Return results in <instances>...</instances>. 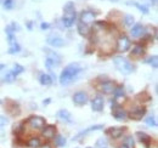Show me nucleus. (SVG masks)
<instances>
[{
    "label": "nucleus",
    "mask_w": 158,
    "mask_h": 148,
    "mask_svg": "<svg viewBox=\"0 0 158 148\" xmlns=\"http://www.w3.org/2000/svg\"><path fill=\"white\" fill-rule=\"evenodd\" d=\"M113 63H114L116 68L118 69L119 72L125 74V75L133 73V71H134L133 64H131L127 58H124L123 56H116V57L113 58Z\"/></svg>",
    "instance_id": "7ed1b4c3"
},
{
    "label": "nucleus",
    "mask_w": 158,
    "mask_h": 148,
    "mask_svg": "<svg viewBox=\"0 0 158 148\" xmlns=\"http://www.w3.org/2000/svg\"><path fill=\"white\" fill-rule=\"evenodd\" d=\"M95 17H96V15L94 12H91V11H83L81 15H80V22H83L85 24H89V23L95 21Z\"/></svg>",
    "instance_id": "9b49d317"
},
{
    "label": "nucleus",
    "mask_w": 158,
    "mask_h": 148,
    "mask_svg": "<svg viewBox=\"0 0 158 148\" xmlns=\"http://www.w3.org/2000/svg\"><path fill=\"white\" fill-rule=\"evenodd\" d=\"M124 132V128H111L107 130V135L112 138H119Z\"/></svg>",
    "instance_id": "2eb2a0df"
},
{
    "label": "nucleus",
    "mask_w": 158,
    "mask_h": 148,
    "mask_svg": "<svg viewBox=\"0 0 158 148\" xmlns=\"http://www.w3.org/2000/svg\"><path fill=\"white\" fill-rule=\"evenodd\" d=\"M88 95L86 92H84V91H78V92H76L73 95V102L76 103V105H78V106H83V105H85L86 102H88Z\"/></svg>",
    "instance_id": "1a4fd4ad"
},
{
    "label": "nucleus",
    "mask_w": 158,
    "mask_h": 148,
    "mask_svg": "<svg viewBox=\"0 0 158 148\" xmlns=\"http://www.w3.org/2000/svg\"><path fill=\"white\" fill-rule=\"evenodd\" d=\"M63 11H64V14H63L62 19H61L62 24L64 27L69 28V27H72L74 24L76 18H77V12H76V9H74V4L71 2V1L67 2L64 5V7H63Z\"/></svg>",
    "instance_id": "f03ea898"
},
{
    "label": "nucleus",
    "mask_w": 158,
    "mask_h": 148,
    "mask_svg": "<svg viewBox=\"0 0 158 148\" xmlns=\"http://www.w3.org/2000/svg\"><path fill=\"white\" fill-rule=\"evenodd\" d=\"M45 51H46V55H48L46 61H45V66L49 71L52 72V69L57 68L61 64V57L54 51H50V50H45Z\"/></svg>",
    "instance_id": "20e7f679"
},
{
    "label": "nucleus",
    "mask_w": 158,
    "mask_h": 148,
    "mask_svg": "<svg viewBox=\"0 0 158 148\" xmlns=\"http://www.w3.org/2000/svg\"><path fill=\"white\" fill-rule=\"evenodd\" d=\"M151 1H152L153 4H156V2H157V0H151Z\"/></svg>",
    "instance_id": "c9c22d12"
},
{
    "label": "nucleus",
    "mask_w": 158,
    "mask_h": 148,
    "mask_svg": "<svg viewBox=\"0 0 158 148\" xmlns=\"http://www.w3.org/2000/svg\"><path fill=\"white\" fill-rule=\"evenodd\" d=\"M43 136L45 138H54L55 137V128L52 125H49V126H44L43 128Z\"/></svg>",
    "instance_id": "6ab92c4d"
},
{
    "label": "nucleus",
    "mask_w": 158,
    "mask_h": 148,
    "mask_svg": "<svg viewBox=\"0 0 158 148\" xmlns=\"http://www.w3.org/2000/svg\"><path fill=\"white\" fill-rule=\"evenodd\" d=\"M55 143H56V146H59V147H63V146L66 145V138H64L63 136H61V135H57V136L55 137Z\"/></svg>",
    "instance_id": "c756f323"
},
{
    "label": "nucleus",
    "mask_w": 158,
    "mask_h": 148,
    "mask_svg": "<svg viewBox=\"0 0 158 148\" xmlns=\"http://www.w3.org/2000/svg\"><path fill=\"white\" fill-rule=\"evenodd\" d=\"M145 114H146V108L145 107H138V108H135V109L130 112L129 117L134 120H141Z\"/></svg>",
    "instance_id": "9d476101"
},
{
    "label": "nucleus",
    "mask_w": 158,
    "mask_h": 148,
    "mask_svg": "<svg viewBox=\"0 0 158 148\" xmlns=\"http://www.w3.org/2000/svg\"><path fill=\"white\" fill-rule=\"evenodd\" d=\"M57 117H59L62 121H64V123H72V115H71V113L67 111V109H61V111H59Z\"/></svg>",
    "instance_id": "dca6fc26"
},
{
    "label": "nucleus",
    "mask_w": 158,
    "mask_h": 148,
    "mask_svg": "<svg viewBox=\"0 0 158 148\" xmlns=\"http://www.w3.org/2000/svg\"><path fill=\"white\" fill-rule=\"evenodd\" d=\"M102 148H106V147H102Z\"/></svg>",
    "instance_id": "4c0bfd02"
},
{
    "label": "nucleus",
    "mask_w": 158,
    "mask_h": 148,
    "mask_svg": "<svg viewBox=\"0 0 158 148\" xmlns=\"http://www.w3.org/2000/svg\"><path fill=\"white\" fill-rule=\"evenodd\" d=\"M81 72V67L79 63H71L68 64L60 75V84L61 85H68L72 81L77 79L79 74Z\"/></svg>",
    "instance_id": "f257e3e1"
},
{
    "label": "nucleus",
    "mask_w": 158,
    "mask_h": 148,
    "mask_svg": "<svg viewBox=\"0 0 158 148\" xmlns=\"http://www.w3.org/2000/svg\"><path fill=\"white\" fill-rule=\"evenodd\" d=\"M23 71H24V68H23L21 64H17V63H16V64H14V67H12V69H11L10 72L14 74L15 76H17L19 74L23 73Z\"/></svg>",
    "instance_id": "bb28decb"
},
{
    "label": "nucleus",
    "mask_w": 158,
    "mask_h": 148,
    "mask_svg": "<svg viewBox=\"0 0 158 148\" xmlns=\"http://www.w3.org/2000/svg\"><path fill=\"white\" fill-rule=\"evenodd\" d=\"M130 45H131V41L130 39L127 37V35H122L117 41V49H118L119 52H125L130 49Z\"/></svg>",
    "instance_id": "39448f33"
},
{
    "label": "nucleus",
    "mask_w": 158,
    "mask_h": 148,
    "mask_svg": "<svg viewBox=\"0 0 158 148\" xmlns=\"http://www.w3.org/2000/svg\"><path fill=\"white\" fill-rule=\"evenodd\" d=\"M101 129H103V125H94V126H90V128H88L86 130H83L80 134H78L74 140H79L81 136H85V135H88V134L91 132V131H96V130H101Z\"/></svg>",
    "instance_id": "aec40b11"
},
{
    "label": "nucleus",
    "mask_w": 158,
    "mask_h": 148,
    "mask_svg": "<svg viewBox=\"0 0 158 148\" xmlns=\"http://www.w3.org/2000/svg\"><path fill=\"white\" fill-rule=\"evenodd\" d=\"M29 125L33 128V129H43L45 126V119L43 117H31L29 120H28Z\"/></svg>",
    "instance_id": "423d86ee"
},
{
    "label": "nucleus",
    "mask_w": 158,
    "mask_h": 148,
    "mask_svg": "<svg viewBox=\"0 0 158 148\" xmlns=\"http://www.w3.org/2000/svg\"><path fill=\"white\" fill-rule=\"evenodd\" d=\"M103 105H105V101H103V97L101 95L95 96L91 100V108L94 112H101L103 109Z\"/></svg>",
    "instance_id": "0eeeda50"
},
{
    "label": "nucleus",
    "mask_w": 158,
    "mask_h": 148,
    "mask_svg": "<svg viewBox=\"0 0 158 148\" xmlns=\"http://www.w3.org/2000/svg\"><path fill=\"white\" fill-rule=\"evenodd\" d=\"M113 95L114 97H120V96H124V88L123 86H117L113 89Z\"/></svg>",
    "instance_id": "7c9ffc66"
},
{
    "label": "nucleus",
    "mask_w": 158,
    "mask_h": 148,
    "mask_svg": "<svg viewBox=\"0 0 158 148\" xmlns=\"http://www.w3.org/2000/svg\"><path fill=\"white\" fill-rule=\"evenodd\" d=\"M21 51V46L20 44L17 43V41H15V43H12V44H10V47H9V54L10 55H15V54H19Z\"/></svg>",
    "instance_id": "5701e85b"
},
{
    "label": "nucleus",
    "mask_w": 158,
    "mask_h": 148,
    "mask_svg": "<svg viewBox=\"0 0 158 148\" xmlns=\"http://www.w3.org/2000/svg\"><path fill=\"white\" fill-rule=\"evenodd\" d=\"M143 52H145V49H143V46H141V45H135V46L133 47V50H131V54L134 56H141Z\"/></svg>",
    "instance_id": "a878e982"
},
{
    "label": "nucleus",
    "mask_w": 158,
    "mask_h": 148,
    "mask_svg": "<svg viewBox=\"0 0 158 148\" xmlns=\"http://www.w3.org/2000/svg\"><path fill=\"white\" fill-rule=\"evenodd\" d=\"M4 2V0H0V4H2Z\"/></svg>",
    "instance_id": "e433bc0d"
},
{
    "label": "nucleus",
    "mask_w": 158,
    "mask_h": 148,
    "mask_svg": "<svg viewBox=\"0 0 158 148\" xmlns=\"http://www.w3.org/2000/svg\"><path fill=\"white\" fill-rule=\"evenodd\" d=\"M146 124L148 126H157V121H156V118L155 117H148L146 119Z\"/></svg>",
    "instance_id": "473e14b6"
},
{
    "label": "nucleus",
    "mask_w": 158,
    "mask_h": 148,
    "mask_svg": "<svg viewBox=\"0 0 158 148\" xmlns=\"http://www.w3.org/2000/svg\"><path fill=\"white\" fill-rule=\"evenodd\" d=\"M77 28H78V32L80 35H83V37H88V35H89L90 28H89L88 24H85V23H83V22L79 21L78 24H77Z\"/></svg>",
    "instance_id": "a211bd4d"
},
{
    "label": "nucleus",
    "mask_w": 158,
    "mask_h": 148,
    "mask_svg": "<svg viewBox=\"0 0 158 148\" xmlns=\"http://www.w3.org/2000/svg\"><path fill=\"white\" fill-rule=\"evenodd\" d=\"M113 89H114V85H113V83H112V81H110V80L101 83V84H100V86H99V90L103 93L113 92Z\"/></svg>",
    "instance_id": "f8f14e48"
},
{
    "label": "nucleus",
    "mask_w": 158,
    "mask_h": 148,
    "mask_svg": "<svg viewBox=\"0 0 158 148\" xmlns=\"http://www.w3.org/2000/svg\"><path fill=\"white\" fill-rule=\"evenodd\" d=\"M2 6H4V9H6V10L12 9V7H14V0H4Z\"/></svg>",
    "instance_id": "72a5a7b5"
},
{
    "label": "nucleus",
    "mask_w": 158,
    "mask_h": 148,
    "mask_svg": "<svg viewBox=\"0 0 158 148\" xmlns=\"http://www.w3.org/2000/svg\"><path fill=\"white\" fill-rule=\"evenodd\" d=\"M145 62H146V63H148V64H151V66H152L155 69H157V67H158V57L156 55L148 57V58H147Z\"/></svg>",
    "instance_id": "393cba45"
},
{
    "label": "nucleus",
    "mask_w": 158,
    "mask_h": 148,
    "mask_svg": "<svg viewBox=\"0 0 158 148\" xmlns=\"http://www.w3.org/2000/svg\"><path fill=\"white\" fill-rule=\"evenodd\" d=\"M114 111H112V115L117 119V120H124L127 117H128V113L124 111V109H122V108H113Z\"/></svg>",
    "instance_id": "f3484780"
},
{
    "label": "nucleus",
    "mask_w": 158,
    "mask_h": 148,
    "mask_svg": "<svg viewBox=\"0 0 158 148\" xmlns=\"http://www.w3.org/2000/svg\"><path fill=\"white\" fill-rule=\"evenodd\" d=\"M124 23H125V26H128V27L133 26V24H134V17H133L131 15H127V16L124 17Z\"/></svg>",
    "instance_id": "2f4dec72"
},
{
    "label": "nucleus",
    "mask_w": 158,
    "mask_h": 148,
    "mask_svg": "<svg viewBox=\"0 0 158 148\" xmlns=\"http://www.w3.org/2000/svg\"><path fill=\"white\" fill-rule=\"evenodd\" d=\"M0 103H1V102H0Z\"/></svg>",
    "instance_id": "58836bf2"
},
{
    "label": "nucleus",
    "mask_w": 158,
    "mask_h": 148,
    "mask_svg": "<svg viewBox=\"0 0 158 148\" xmlns=\"http://www.w3.org/2000/svg\"><path fill=\"white\" fill-rule=\"evenodd\" d=\"M120 148H134V140L133 137H127L123 142V145L120 146Z\"/></svg>",
    "instance_id": "cd10ccee"
},
{
    "label": "nucleus",
    "mask_w": 158,
    "mask_h": 148,
    "mask_svg": "<svg viewBox=\"0 0 158 148\" xmlns=\"http://www.w3.org/2000/svg\"><path fill=\"white\" fill-rule=\"evenodd\" d=\"M127 5H134L135 7H138L142 14H145V15L148 14V7H147L146 5H141V4H139L136 1H127Z\"/></svg>",
    "instance_id": "4be33fe9"
},
{
    "label": "nucleus",
    "mask_w": 158,
    "mask_h": 148,
    "mask_svg": "<svg viewBox=\"0 0 158 148\" xmlns=\"http://www.w3.org/2000/svg\"><path fill=\"white\" fill-rule=\"evenodd\" d=\"M136 137H139V141H140V142H142V143L146 146V148H150V143H151V137H150L147 134L139 131V132H136Z\"/></svg>",
    "instance_id": "ddd939ff"
},
{
    "label": "nucleus",
    "mask_w": 158,
    "mask_h": 148,
    "mask_svg": "<svg viewBox=\"0 0 158 148\" xmlns=\"http://www.w3.org/2000/svg\"><path fill=\"white\" fill-rule=\"evenodd\" d=\"M40 28H41V29H48V28H49V23H41Z\"/></svg>",
    "instance_id": "f704fd0d"
},
{
    "label": "nucleus",
    "mask_w": 158,
    "mask_h": 148,
    "mask_svg": "<svg viewBox=\"0 0 158 148\" xmlns=\"http://www.w3.org/2000/svg\"><path fill=\"white\" fill-rule=\"evenodd\" d=\"M39 81L41 85H44V86H49V85L52 84V78H51L49 74L44 73L39 76Z\"/></svg>",
    "instance_id": "412c9836"
},
{
    "label": "nucleus",
    "mask_w": 158,
    "mask_h": 148,
    "mask_svg": "<svg viewBox=\"0 0 158 148\" xmlns=\"http://www.w3.org/2000/svg\"><path fill=\"white\" fill-rule=\"evenodd\" d=\"M16 78H17V76H15L11 72H9L7 74H5V75H4L2 80H4L5 83H14V81L16 80Z\"/></svg>",
    "instance_id": "c85d7f7f"
},
{
    "label": "nucleus",
    "mask_w": 158,
    "mask_h": 148,
    "mask_svg": "<svg viewBox=\"0 0 158 148\" xmlns=\"http://www.w3.org/2000/svg\"><path fill=\"white\" fill-rule=\"evenodd\" d=\"M145 32V28L142 27V24H135L133 26L131 31H130V34L133 38H140Z\"/></svg>",
    "instance_id": "4468645a"
},
{
    "label": "nucleus",
    "mask_w": 158,
    "mask_h": 148,
    "mask_svg": "<svg viewBox=\"0 0 158 148\" xmlns=\"http://www.w3.org/2000/svg\"><path fill=\"white\" fill-rule=\"evenodd\" d=\"M46 43H48L50 46H52V47H63V46L66 45V41L61 37H57V35L49 37L46 39Z\"/></svg>",
    "instance_id": "6e6552de"
},
{
    "label": "nucleus",
    "mask_w": 158,
    "mask_h": 148,
    "mask_svg": "<svg viewBox=\"0 0 158 148\" xmlns=\"http://www.w3.org/2000/svg\"><path fill=\"white\" fill-rule=\"evenodd\" d=\"M28 146L31 148H38L41 146V141H40V138H38V137H32L28 141Z\"/></svg>",
    "instance_id": "b1692460"
}]
</instances>
